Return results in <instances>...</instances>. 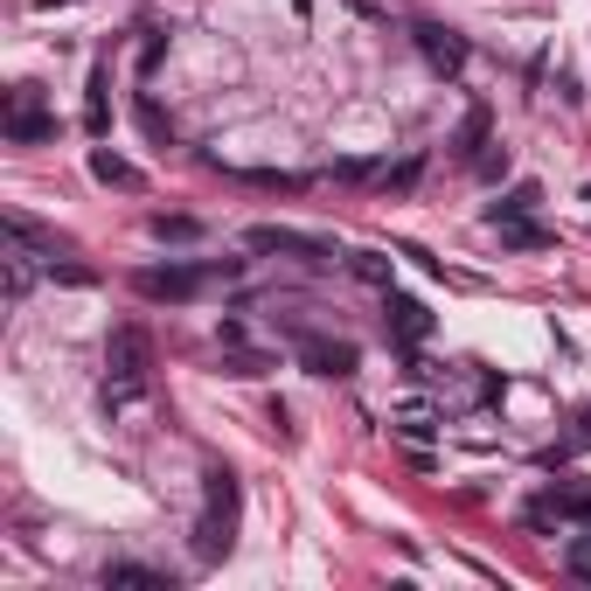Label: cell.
I'll return each instance as SVG.
<instances>
[{"label": "cell", "mask_w": 591, "mask_h": 591, "mask_svg": "<svg viewBox=\"0 0 591 591\" xmlns=\"http://www.w3.org/2000/svg\"><path fill=\"white\" fill-rule=\"evenodd\" d=\"M202 522H196V557L202 564H216V557H231V543H237V473L231 466H209L202 473Z\"/></svg>", "instance_id": "obj_1"}, {"label": "cell", "mask_w": 591, "mask_h": 591, "mask_svg": "<svg viewBox=\"0 0 591 591\" xmlns=\"http://www.w3.org/2000/svg\"><path fill=\"white\" fill-rule=\"evenodd\" d=\"M146 369H154V341H146V328H111L105 376L111 383H146Z\"/></svg>", "instance_id": "obj_2"}, {"label": "cell", "mask_w": 591, "mask_h": 591, "mask_svg": "<svg viewBox=\"0 0 591 591\" xmlns=\"http://www.w3.org/2000/svg\"><path fill=\"white\" fill-rule=\"evenodd\" d=\"M8 140L14 146L56 140V111H43V91H35V84H14V98H8Z\"/></svg>", "instance_id": "obj_3"}, {"label": "cell", "mask_w": 591, "mask_h": 591, "mask_svg": "<svg viewBox=\"0 0 591 591\" xmlns=\"http://www.w3.org/2000/svg\"><path fill=\"white\" fill-rule=\"evenodd\" d=\"M244 251H258V258H307V264H328L334 251L320 237H299V231H285V223H251V231H244Z\"/></svg>", "instance_id": "obj_4"}, {"label": "cell", "mask_w": 591, "mask_h": 591, "mask_svg": "<svg viewBox=\"0 0 591 591\" xmlns=\"http://www.w3.org/2000/svg\"><path fill=\"white\" fill-rule=\"evenodd\" d=\"M202 279L209 272H196V264H154V272H140L132 285H140V299H175V307H181V299L202 293Z\"/></svg>", "instance_id": "obj_5"}, {"label": "cell", "mask_w": 591, "mask_h": 591, "mask_svg": "<svg viewBox=\"0 0 591 591\" xmlns=\"http://www.w3.org/2000/svg\"><path fill=\"white\" fill-rule=\"evenodd\" d=\"M383 328H390L397 348H417V341L432 334V307H425V299H411V293H390L383 299Z\"/></svg>", "instance_id": "obj_6"}, {"label": "cell", "mask_w": 591, "mask_h": 591, "mask_svg": "<svg viewBox=\"0 0 591 591\" xmlns=\"http://www.w3.org/2000/svg\"><path fill=\"white\" fill-rule=\"evenodd\" d=\"M417 49H425V63L438 70V78H460V70H466V35L460 28L425 22V28H417Z\"/></svg>", "instance_id": "obj_7"}, {"label": "cell", "mask_w": 591, "mask_h": 591, "mask_svg": "<svg viewBox=\"0 0 591 591\" xmlns=\"http://www.w3.org/2000/svg\"><path fill=\"white\" fill-rule=\"evenodd\" d=\"M299 362L314 376H355V341H328V334H299Z\"/></svg>", "instance_id": "obj_8"}, {"label": "cell", "mask_w": 591, "mask_h": 591, "mask_svg": "<svg viewBox=\"0 0 591 591\" xmlns=\"http://www.w3.org/2000/svg\"><path fill=\"white\" fill-rule=\"evenodd\" d=\"M536 202H543V188H536V181H515L501 202H487V223H494V231H501V223H522Z\"/></svg>", "instance_id": "obj_9"}, {"label": "cell", "mask_w": 591, "mask_h": 591, "mask_svg": "<svg viewBox=\"0 0 591 591\" xmlns=\"http://www.w3.org/2000/svg\"><path fill=\"white\" fill-rule=\"evenodd\" d=\"M105 584L111 591H175V578H167V570H146V564H105Z\"/></svg>", "instance_id": "obj_10"}, {"label": "cell", "mask_w": 591, "mask_h": 591, "mask_svg": "<svg viewBox=\"0 0 591 591\" xmlns=\"http://www.w3.org/2000/svg\"><path fill=\"white\" fill-rule=\"evenodd\" d=\"M91 175H98L105 188H146V175L132 161H119V154H105V146H91Z\"/></svg>", "instance_id": "obj_11"}, {"label": "cell", "mask_w": 591, "mask_h": 591, "mask_svg": "<svg viewBox=\"0 0 591 591\" xmlns=\"http://www.w3.org/2000/svg\"><path fill=\"white\" fill-rule=\"evenodd\" d=\"M481 146H487V111L473 105L466 119H460V132H452V154H460V161H481Z\"/></svg>", "instance_id": "obj_12"}, {"label": "cell", "mask_w": 591, "mask_h": 591, "mask_svg": "<svg viewBox=\"0 0 591 591\" xmlns=\"http://www.w3.org/2000/svg\"><path fill=\"white\" fill-rule=\"evenodd\" d=\"M28 285H35V258H28V244H14L8 251V307H22Z\"/></svg>", "instance_id": "obj_13"}, {"label": "cell", "mask_w": 591, "mask_h": 591, "mask_svg": "<svg viewBox=\"0 0 591 591\" xmlns=\"http://www.w3.org/2000/svg\"><path fill=\"white\" fill-rule=\"evenodd\" d=\"M84 132H91V140H105V132H111V105H105V70H98V78H91V98H84Z\"/></svg>", "instance_id": "obj_14"}, {"label": "cell", "mask_w": 591, "mask_h": 591, "mask_svg": "<svg viewBox=\"0 0 591 591\" xmlns=\"http://www.w3.org/2000/svg\"><path fill=\"white\" fill-rule=\"evenodd\" d=\"M264 369H279V362L258 355V348H231V355H223V376H237V383H251V376H264Z\"/></svg>", "instance_id": "obj_15"}, {"label": "cell", "mask_w": 591, "mask_h": 591, "mask_svg": "<svg viewBox=\"0 0 591 591\" xmlns=\"http://www.w3.org/2000/svg\"><path fill=\"white\" fill-rule=\"evenodd\" d=\"M417 175H425V161H397V167H383V175H376V188H383V196H411V188H417Z\"/></svg>", "instance_id": "obj_16"}, {"label": "cell", "mask_w": 591, "mask_h": 591, "mask_svg": "<svg viewBox=\"0 0 591 591\" xmlns=\"http://www.w3.org/2000/svg\"><path fill=\"white\" fill-rule=\"evenodd\" d=\"M146 231H154L161 244H196V237H202V223H196V216H154Z\"/></svg>", "instance_id": "obj_17"}, {"label": "cell", "mask_w": 591, "mask_h": 591, "mask_svg": "<svg viewBox=\"0 0 591 591\" xmlns=\"http://www.w3.org/2000/svg\"><path fill=\"white\" fill-rule=\"evenodd\" d=\"M348 272H355L362 285H383V293H390V258H383V251H355Z\"/></svg>", "instance_id": "obj_18"}, {"label": "cell", "mask_w": 591, "mask_h": 591, "mask_svg": "<svg viewBox=\"0 0 591 591\" xmlns=\"http://www.w3.org/2000/svg\"><path fill=\"white\" fill-rule=\"evenodd\" d=\"M501 244H515V251H543V244H549V231H543V223H501Z\"/></svg>", "instance_id": "obj_19"}, {"label": "cell", "mask_w": 591, "mask_h": 591, "mask_svg": "<svg viewBox=\"0 0 591 591\" xmlns=\"http://www.w3.org/2000/svg\"><path fill=\"white\" fill-rule=\"evenodd\" d=\"M140 126H146V140H161V146L175 140V126H167V111H161L154 98H140Z\"/></svg>", "instance_id": "obj_20"}, {"label": "cell", "mask_w": 591, "mask_h": 591, "mask_svg": "<svg viewBox=\"0 0 591 591\" xmlns=\"http://www.w3.org/2000/svg\"><path fill=\"white\" fill-rule=\"evenodd\" d=\"M473 175H481V181H501V175H508V146H494V154H481V161H473Z\"/></svg>", "instance_id": "obj_21"}, {"label": "cell", "mask_w": 591, "mask_h": 591, "mask_svg": "<svg viewBox=\"0 0 591 591\" xmlns=\"http://www.w3.org/2000/svg\"><path fill=\"white\" fill-rule=\"evenodd\" d=\"M397 432H404V438H432L438 417H432V411H411V417H397Z\"/></svg>", "instance_id": "obj_22"}, {"label": "cell", "mask_w": 591, "mask_h": 591, "mask_svg": "<svg viewBox=\"0 0 591 591\" xmlns=\"http://www.w3.org/2000/svg\"><path fill=\"white\" fill-rule=\"evenodd\" d=\"M578 446H591V411H584V425H578Z\"/></svg>", "instance_id": "obj_23"}]
</instances>
